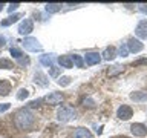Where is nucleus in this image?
Here are the masks:
<instances>
[{
  "instance_id": "20e7f679",
  "label": "nucleus",
  "mask_w": 147,
  "mask_h": 138,
  "mask_svg": "<svg viewBox=\"0 0 147 138\" xmlns=\"http://www.w3.org/2000/svg\"><path fill=\"white\" fill-rule=\"evenodd\" d=\"M117 117L119 120H123V121H127V120H130L133 117V109L130 108V106H127V104L119 106L118 110H117Z\"/></svg>"
},
{
  "instance_id": "9d476101",
  "label": "nucleus",
  "mask_w": 147,
  "mask_h": 138,
  "mask_svg": "<svg viewBox=\"0 0 147 138\" xmlns=\"http://www.w3.org/2000/svg\"><path fill=\"white\" fill-rule=\"evenodd\" d=\"M135 35L138 39L147 40V20H141L135 28Z\"/></svg>"
},
{
  "instance_id": "4be33fe9",
  "label": "nucleus",
  "mask_w": 147,
  "mask_h": 138,
  "mask_svg": "<svg viewBox=\"0 0 147 138\" xmlns=\"http://www.w3.org/2000/svg\"><path fill=\"white\" fill-rule=\"evenodd\" d=\"M14 63L9 58H0V69H12Z\"/></svg>"
},
{
  "instance_id": "f8f14e48",
  "label": "nucleus",
  "mask_w": 147,
  "mask_h": 138,
  "mask_svg": "<svg viewBox=\"0 0 147 138\" xmlns=\"http://www.w3.org/2000/svg\"><path fill=\"white\" fill-rule=\"evenodd\" d=\"M103 60H106V62H110V60H113L115 57H117V49L113 48V46H107V48H106L104 51H103Z\"/></svg>"
},
{
  "instance_id": "5701e85b",
  "label": "nucleus",
  "mask_w": 147,
  "mask_h": 138,
  "mask_svg": "<svg viewBox=\"0 0 147 138\" xmlns=\"http://www.w3.org/2000/svg\"><path fill=\"white\" fill-rule=\"evenodd\" d=\"M28 97H29V91H28V89H25V87L18 89V92H17V100H26Z\"/></svg>"
},
{
  "instance_id": "c756f323",
  "label": "nucleus",
  "mask_w": 147,
  "mask_h": 138,
  "mask_svg": "<svg viewBox=\"0 0 147 138\" xmlns=\"http://www.w3.org/2000/svg\"><path fill=\"white\" fill-rule=\"evenodd\" d=\"M18 6H20V3H11V5L8 6V12H9V14H12V11H16Z\"/></svg>"
},
{
  "instance_id": "f704fd0d",
  "label": "nucleus",
  "mask_w": 147,
  "mask_h": 138,
  "mask_svg": "<svg viewBox=\"0 0 147 138\" xmlns=\"http://www.w3.org/2000/svg\"><path fill=\"white\" fill-rule=\"evenodd\" d=\"M5 43H6V39H5L3 35H0V49H2L3 46H5Z\"/></svg>"
},
{
  "instance_id": "2f4dec72",
  "label": "nucleus",
  "mask_w": 147,
  "mask_h": 138,
  "mask_svg": "<svg viewBox=\"0 0 147 138\" xmlns=\"http://www.w3.org/2000/svg\"><path fill=\"white\" fill-rule=\"evenodd\" d=\"M138 9L142 12V14H147V5L146 3H141V5H138Z\"/></svg>"
},
{
  "instance_id": "c85d7f7f",
  "label": "nucleus",
  "mask_w": 147,
  "mask_h": 138,
  "mask_svg": "<svg viewBox=\"0 0 147 138\" xmlns=\"http://www.w3.org/2000/svg\"><path fill=\"white\" fill-rule=\"evenodd\" d=\"M40 103H43V98H38V100H34L29 103V108H38Z\"/></svg>"
},
{
  "instance_id": "72a5a7b5",
  "label": "nucleus",
  "mask_w": 147,
  "mask_h": 138,
  "mask_svg": "<svg viewBox=\"0 0 147 138\" xmlns=\"http://www.w3.org/2000/svg\"><path fill=\"white\" fill-rule=\"evenodd\" d=\"M138 64H147V58L138 60V62H133V66H138Z\"/></svg>"
},
{
  "instance_id": "c9c22d12",
  "label": "nucleus",
  "mask_w": 147,
  "mask_h": 138,
  "mask_svg": "<svg viewBox=\"0 0 147 138\" xmlns=\"http://www.w3.org/2000/svg\"><path fill=\"white\" fill-rule=\"evenodd\" d=\"M3 6H5V5H3V3H0V11L3 9Z\"/></svg>"
},
{
  "instance_id": "f3484780",
  "label": "nucleus",
  "mask_w": 147,
  "mask_h": 138,
  "mask_svg": "<svg viewBox=\"0 0 147 138\" xmlns=\"http://www.w3.org/2000/svg\"><path fill=\"white\" fill-rule=\"evenodd\" d=\"M11 92V83L8 80H0V97L9 95Z\"/></svg>"
},
{
  "instance_id": "dca6fc26",
  "label": "nucleus",
  "mask_w": 147,
  "mask_h": 138,
  "mask_svg": "<svg viewBox=\"0 0 147 138\" xmlns=\"http://www.w3.org/2000/svg\"><path fill=\"white\" fill-rule=\"evenodd\" d=\"M130 100L136 101V103H144V101H147V92H141V91L132 92V94H130Z\"/></svg>"
},
{
  "instance_id": "bb28decb",
  "label": "nucleus",
  "mask_w": 147,
  "mask_h": 138,
  "mask_svg": "<svg viewBox=\"0 0 147 138\" xmlns=\"http://www.w3.org/2000/svg\"><path fill=\"white\" fill-rule=\"evenodd\" d=\"M58 74H60V68H57V66H52V68H49V77H52V78H57V77H58Z\"/></svg>"
},
{
  "instance_id": "f03ea898",
  "label": "nucleus",
  "mask_w": 147,
  "mask_h": 138,
  "mask_svg": "<svg viewBox=\"0 0 147 138\" xmlns=\"http://www.w3.org/2000/svg\"><path fill=\"white\" fill-rule=\"evenodd\" d=\"M75 115H77V112L72 106H61V108H58V110H57V120L61 123L71 121L72 118H75Z\"/></svg>"
},
{
  "instance_id": "39448f33",
  "label": "nucleus",
  "mask_w": 147,
  "mask_h": 138,
  "mask_svg": "<svg viewBox=\"0 0 147 138\" xmlns=\"http://www.w3.org/2000/svg\"><path fill=\"white\" fill-rule=\"evenodd\" d=\"M18 34L20 35H28L31 34L32 31H34V22L31 20V18H25L23 22H20V25H18Z\"/></svg>"
},
{
  "instance_id": "a878e982",
  "label": "nucleus",
  "mask_w": 147,
  "mask_h": 138,
  "mask_svg": "<svg viewBox=\"0 0 147 138\" xmlns=\"http://www.w3.org/2000/svg\"><path fill=\"white\" fill-rule=\"evenodd\" d=\"M127 54H129L127 46L126 45H121V46H119V49H118V52H117V55H119V57H127Z\"/></svg>"
},
{
  "instance_id": "7c9ffc66",
  "label": "nucleus",
  "mask_w": 147,
  "mask_h": 138,
  "mask_svg": "<svg viewBox=\"0 0 147 138\" xmlns=\"http://www.w3.org/2000/svg\"><path fill=\"white\" fill-rule=\"evenodd\" d=\"M9 108H11V104H9V103L0 104V114H2V112H6V110H9Z\"/></svg>"
},
{
  "instance_id": "f257e3e1",
  "label": "nucleus",
  "mask_w": 147,
  "mask_h": 138,
  "mask_svg": "<svg viewBox=\"0 0 147 138\" xmlns=\"http://www.w3.org/2000/svg\"><path fill=\"white\" fill-rule=\"evenodd\" d=\"M34 123H35L34 114L26 108L20 109L16 114V117H14V124H16L17 129H20V131H29V129L34 126Z\"/></svg>"
},
{
  "instance_id": "aec40b11",
  "label": "nucleus",
  "mask_w": 147,
  "mask_h": 138,
  "mask_svg": "<svg viewBox=\"0 0 147 138\" xmlns=\"http://www.w3.org/2000/svg\"><path fill=\"white\" fill-rule=\"evenodd\" d=\"M45 9H46V12H49V14H55L61 9V3H48L45 6Z\"/></svg>"
},
{
  "instance_id": "0eeeda50",
  "label": "nucleus",
  "mask_w": 147,
  "mask_h": 138,
  "mask_svg": "<svg viewBox=\"0 0 147 138\" xmlns=\"http://www.w3.org/2000/svg\"><path fill=\"white\" fill-rule=\"evenodd\" d=\"M43 101L46 104H51V106H57L63 101V94L61 92H51L49 95H46Z\"/></svg>"
},
{
  "instance_id": "ddd939ff",
  "label": "nucleus",
  "mask_w": 147,
  "mask_h": 138,
  "mask_svg": "<svg viewBox=\"0 0 147 138\" xmlns=\"http://www.w3.org/2000/svg\"><path fill=\"white\" fill-rule=\"evenodd\" d=\"M57 62L60 63V66L64 68V69H71L74 64H72V60H71V55H60L57 58Z\"/></svg>"
},
{
  "instance_id": "473e14b6",
  "label": "nucleus",
  "mask_w": 147,
  "mask_h": 138,
  "mask_svg": "<svg viewBox=\"0 0 147 138\" xmlns=\"http://www.w3.org/2000/svg\"><path fill=\"white\" fill-rule=\"evenodd\" d=\"M18 63H20V64H29V63H31V60L28 58V57H22L20 60H18Z\"/></svg>"
},
{
  "instance_id": "4468645a",
  "label": "nucleus",
  "mask_w": 147,
  "mask_h": 138,
  "mask_svg": "<svg viewBox=\"0 0 147 138\" xmlns=\"http://www.w3.org/2000/svg\"><path fill=\"white\" fill-rule=\"evenodd\" d=\"M74 138H92V133L86 127H77L74 132Z\"/></svg>"
},
{
  "instance_id": "7ed1b4c3",
  "label": "nucleus",
  "mask_w": 147,
  "mask_h": 138,
  "mask_svg": "<svg viewBox=\"0 0 147 138\" xmlns=\"http://www.w3.org/2000/svg\"><path fill=\"white\" fill-rule=\"evenodd\" d=\"M22 46L29 52H41L43 51V46L40 45V41L35 37H25V40L22 41Z\"/></svg>"
},
{
  "instance_id": "6ab92c4d",
  "label": "nucleus",
  "mask_w": 147,
  "mask_h": 138,
  "mask_svg": "<svg viewBox=\"0 0 147 138\" xmlns=\"http://www.w3.org/2000/svg\"><path fill=\"white\" fill-rule=\"evenodd\" d=\"M20 17H22V14H11V16H8L5 20L0 22V25L2 26H9V25H12V23H16Z\"/></svg>"
},
{
  "instance_id": "393cba45",
  "label": "nucleus",
  "mask_w": 147,
  "mask_h": 138,
  "mask_svg": "<svg viewBox=\"0 0 147 138\" xmlns=\"http://www.w3.org/2000/svg\"><path fill=\"white\" fill-rule=\"evenodd\" d=\"M9 54H11L14 58H17V60H20L23 57V52L18 48H11V49H9Z\"/></svg>"
},
{
  "instance_id": "2eb2a0df",
  "label": "nucleus",
  "mask_w": 147,
  "mask_h": 138,
  "mask_svg": "<svg viewBox=\"0 0 147 138\" xmlns=\"http://www.w3.org/2000/svg\"><path fill=\"white\" fill-rule=\"evenodd\" d=\"M54 62H55V58H54L52 54H43V55H40V63L45 64V66L52 68V66H55Z\"/></svg>"
},
{
  "instance_id": "412c9836",
  "label": "nucleus",
  "mask_w": 147,
  "mask_h": 138,
  "mask_svg": "<svg viewBox=\"0 0 147 138\" xmlns=\"http://www.w3.org/2000/svg\"><path fill=\"white\" fill-rule=\"evenodd\" d=\"M71 60H72V64H75L77 68H84V60H83L81 55L74 54V55H71Z\"/></svg>"
},
{
  "instance_id": "1a4fd4ad",
  "label": "nucleus",
  "mask_w": 147,
  "mask_h": 138,
  "mask_svg": "<svg viewBox=\"0 0 147 138\" xmlns=\"http://www.w3.org/2000/svg\"><path fill=\"white\" fill-rule=\"evenodd\" d=\"M83 60H84V63L87 64V66H94V64H98L101 62V54L92 51V52H87Z\"/></svg>"
},
{
  "instance_id": "b1692460",
  "label": "nucleus",
  "mask_w": 147,
  "mask_h": 138,
  "mask_svg": "<svg viewBox=\"0 0 147 138\" xmlns=\"http://www.w3.org/2000/svg\"><path fill=\"white\" fill-rule=\"evenodd\" d=\"M71 81H72V78L71 77H67V75H63V77H60L58 78V85L60 86H69V85H71Z\"/></svg>"
},
{
  "instance_id": "cd10ccee",
  "label": "nucleus",
  "mask_w": 147,
  "mask_h": 138,
  "mask_svg": "<svg viewBox=\"0 0 147 138\" xmlns=\"http://www.w3.org/2000/svg\"><path fill=\"white\" fill-rule=\"evenodd\" d=\"M83 106H84V108H94L95 103H94V100H90V98H84L83 100Z\"/></svg>"
},
{
  "instance_id": "9b49d317",
  "label": "nucleus",
  "mask_w": 147,
  "mask_h": 138,
  "mask_svg": "<svg viewBox=\"0 0 147 138\" xmlns=\"http://www.w3.org/2000/svg\"><path fill=\"white\" fill-rule=\"evenodd\" d=\"M34 81L37 83V85L43 86V87L49 85V78H48V75H46V74H43L41 71H37V72L34 74Z\"/></svg>"
},
{
  "instance_id": "a211bd4d",
  "label": "nucleus",
  "mask_w": 147,
  "mask_h": 138,
  "mask_svg": "<svg viewBox=\"0 0 147 138\" xmlns=\"http://www.w3.org/2000/svg\"><path fill=\"white\" fill-rule=\"evenodd\" d=\"M123 72H124V66H121V64H115V66H110L107 69V75L109 77H117Z\"/></svg>"
},
{
  "instance_id": "423d86ee",
  "label": "nucleus",
  "mask_w": 147,
  "mask_h": 138,
  "mask_svg": "<svg viewBox=\"0 0 147 138\" xmlns=\"http://www.w3.org/2000/svg\"><path fill=\"white\" fill-rule=\"evenodd\" d=\"M126 46H127L129 52H133V54H138V52H141V51L144 49V45L141 43V40L135 39V37L129 39V41L126 43Z\"/></svg>"
},
{
  "instance_id": "6e6552de",
  "label": "nucleus",
  "mask_w": 147,
  "mask_h": 138,
  "mask_svg": "<svg viewBox=\"0 0 147 138\" xmlns=\"http://www.w3.org/2000/svg\"><path fill=\"white\" fill-rule=\"evenodd\" d=\"M130 131H132L133 135L138 137V138H144L147 135V126L142 123H133L130 126Z\"/></svg>"
}]
</instances>
